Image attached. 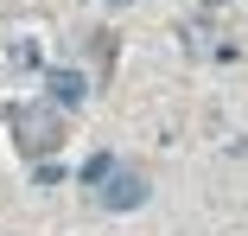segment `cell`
<instances>
[{"label":"cell","instance_id":"obj_3","mask_svg":"<svg viewBox=\"0 0 248 236\" xmlns=\"http://www.w3.org/2000/svg\"><path fill=\"white\" fill-rule=\"evenodd\" d=\"M45 96H51V109H77V102L89 96V77L70 70V64H58L51 77H45Z\"/></svg>","mask_w":248,"mask_h":236},{"label":"cell","instance_id":"obj_1","mask_svg":"<svg viewBox=\"0 0 248 236\" xmlns=\"http://www.w3.org/2000/svg\"><path fill=\"white\" fill-rule=\"evenodd\" d=\"M13 128H19V147L26 153H58V140H64V121H58V109H13Z\"/></svg>","mask_w":248,"mask_h":236},{"label":"cell","instance_id":"obj_5","mask_svg":"<svg viewBox=\"0 0 248 236\" xmlns=\"http://www.w3.org/2000/svg\"><path fill=\"white\" fill-rule=\"evenodd\" d=\"M121 7H127V0H121Z\"/></svg>","mask_w":248,"mask_h":236},{"label":"cell","instance_id":"obj_4","mask_svg":"<svg viewBox=\"0 0 248 236\" xmlns=\"http://www.w3.org/2000/svg\"><path fill=\"white\" fill-rule=\"evenodd\" d=\"M108 166H115V160H108V153H95V160H89V166H83V185H95V179H102V172H108Z\"/></svg>","mask_w":248,"mask_h":236},{"label":"cell","instance_id":"obj_2","mask_svg":"<svg viewBox=\"0 0 248 236\" xmlns=\"http://www.w3.org/2000/svg\"><path fill=\"white\" fill-rule=\"evenodd\" d=\"M95 198H102V211H134V204H146V172L108 166L102 179H95Z\"/></svg>","mask_w":248,"mask_h":236}]
</instances>
